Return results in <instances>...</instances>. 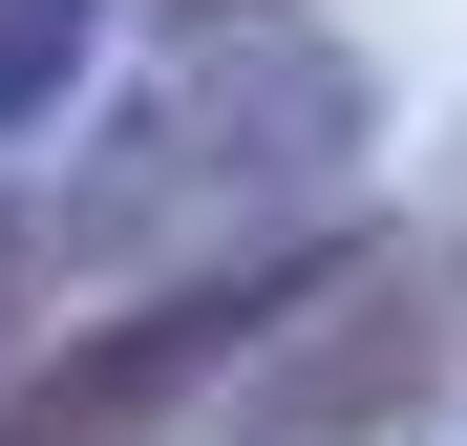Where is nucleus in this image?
Wrapping results in <instances>:
<instances>
[{
	"instance_id": "obj_4",
	"label": "nucleus",
	"mask_w": 467,
	"mask_h": 446,
	"mask_svg": "<svg viewBox=\"0 0 467 446\" xmlns=\"http://www.w3.org/2000/svg\"><path fill=\"white\" fill-rule=\"evenodd\" d=\"M0 361H22V213H0Z\"/></svg>"
},
{
	"instance_id": "obj_5",
	"label": "nucleus",
	"mask_w": 467,
	"mask_h": 446,
	"mask_svg": "<svg viewBox=\"0 0 467 446\" xmlns=\"http://www.w3.org/2000/svg\"><path fill=\"white\" fill-rule=\"evenodd\" d=\"M192 22H255V0H171V43H192Z\"/></svg>"
},
{
	"instance_id": "obj_3",
	"label": "nucleus",
	"mask_w": 467,
	"mask_h": 446,
	"mask_svg": "<svg viewBox=\"0 0 467 446\" xmlns=\"http://www.w3.org/2000/svg\"><path fill=\"white\" fill-rule=\"evenodd\" d=\"M86 43H107V0H0V149H43L86 107Z\"/></svg>"
},
{
	"instance_id": "obj_2",
	"label": "nucleus",
	"mask_w": 467,
	"mask_h": 446,
	"mask_svg": "<svg viewBox=\"0 0 467 446\" xmlns=\"http://www.w3.org/2000/svg\"><path fill=\"white\" fill-rule=\"evenodd\" d=\"M446 361H467V255L446 234H319L213 404H234V446H404L446 404Z\"/></svg>"
},
{
	"instance_id": "obj_1",
	"label": "nucleus",
	"mask_w": 467,
	"mask_h": 446,
	"mask_svg": "<svg viewBox=\"0 0 467 446\" xmlns=\"http://www.w3.org/2000/svg\"><path fill=\"white\" fill-rule=\"evenodd\" d=\"M382 128V86H361V43H319V22H192L149 86L107 107V171H86V234L128 255V234H192V213H255V234H319V192H340V149Z\"/></svg>"
}]
</instances>
